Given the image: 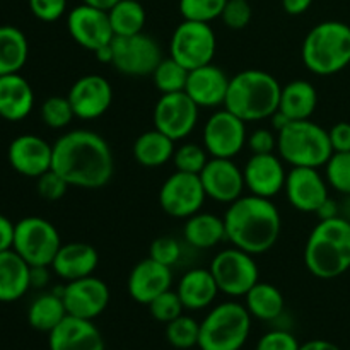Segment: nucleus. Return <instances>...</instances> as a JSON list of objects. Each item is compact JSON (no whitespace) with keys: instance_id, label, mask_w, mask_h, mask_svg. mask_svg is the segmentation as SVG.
I'll return each mask as SVG.
<instances>
[{"instance_id":"nucleus-1","label":"nucleus","mask_w":350,"mask_h":350,"mask_svg":"<svg viewBox=\"0 0 350 350\" xmlns=\"http://www.w3.org/2000/svg\"><path fill=\"white\" fill-rule=\"evenodd\" d=\"M51 170L70 187L99 190L115 174V157L105 137L92 130H72L55 140Z\"/></svg>"},{"instance_id":"nucleus-2","label":"nucleus","mask_w":350,"mask_h":350,"mask_svg":"<svg viewBox=\"0 0 350 350\" xmlns=\"http://www.w3.org/2000/svg\"><path fill=\"white\" fill-rule=\"evenodd\" d=\"M226 238L232 246L252 253H267L279 241L282 219L270 198L243 195L229 204L224 214Z\"/></svg>"},{"instance_id":"nucleus-3","label":"nucleus","mask_w":350,"mask_h":350,"mask_svg":"<svg viewBox=\"0 0 350 350\" xmlns=\"http://www.w3.org/2000/svg\"><path fill=\"white\" fill-rule=\"evenodd\" d=\"M304 265L318 279H335L350 270V221L334 217L320 221L304 246Z\"/></svg>"},{"instance_id":"nucleus-4","label":"nucleus","mask_w":350,"mask_h":350,"mask_svg":"<svg viewBox=\"0 0 350 350\" xmlns=\"http://www.w3.org/2000/svg\"><path fill=\"white\" fill-rule=\"evenodd\" d=\"M280 91L282 85L272 74L248 68L231 77L224 108L246 123L267 120L279 109Z\"/></svg>"},{"instance_id":"nucleus-5","label":"nucleus","mask_w":350,"mask_h":350,"mask_svg":"<svg viewBox=\"0 0 350 350\" xmlns=\"http://www.w3.org/2000/svg\"><path fill=\"white\" fill-rule=\"evenodd\" d=\"M304 67L314 75H334L350 65V26L325 21L306 34L301 48Z\"/></svg>"},{"instance_id":"nucleus-6","label":"nucleus","mask_w":350,"mask_h":350,"mask_svg":"<svg viewBox=\"0 0 350 350\" xmlns=\"http://www.w3.org/2000/svg\"><path fill=\"white\" fill-rule=\"evenodd\" d=\"M277 152L293 167H321L334 154L328 130L311 120H297L277 132Z\"/></svg>"},{"instance_id":"nucleus-7","label":"nucleus","mask_w":350,"mask_h":350,"mask_svg":"<svg viewBox=\"0 0 350 350\" xmlns=\"http://www.w3.org/2000/svg\"><path fill=\"white\" fill-rule=\"evenodd\" d=\"M252 332V314L245 304L226 301L212 308L200 323V350H241Z\"/></svg>"},{"instance_id":"nucleus-8","label":"nucleus","mask_w":350,"mask_h":350,"mask_svg":"<svg viewBox=\"0 0 350 350\" xmlns=\"http://www.w3.org/2000/svg\"><path fill=\"white\" fill-rule=\"evenodd\" d=\"M60 246V232L43 217H24L14 228L12 250L31 267H51Z\"/></svg>"},{"instance_id":"nucleus-9","label":"nucleus","mask_w":350,"mask_h":350,"mask_svg":"<svg viewBox=\"0 0 350 350\" xmlns=\"http://www.w3.org/2000/svg\"><path fill=\"white\" fill-rule=\"evenodd\" d=\"M211 272L226 296L245 297L260 280V269L252 253L236 246L219 252L211 262Z\"/></svg>"},{"instance_id":"nucleus-10","label":"nucleus","mask_w":350,"mask_h":350,"mask_svg":"<svg viewBox=\"0 0 350 350\" xmlns=\"http://www.w3.org/2000/svg\"><path fill=\"white\" fill-rule=\"evenodd\" d=\"M217 51V38L208 23L187 21L178 24L170 41V57L188 70L212 64Z\"/></svg>"},{"instance_id":"nucleus-11","label":"nucleus","mask_w":350,"mask_h":350,"mask_svg":"<svg viewBox=\"0 0 350 350\" xmlns=\"http://www.w3.org/2000/svg\"><path fill=\"white\" fill-rule=\"evenodd\" d=\"M111 51L113 68L129 77L152 75L159 62L164 58L159 43L146 33L133 34V36H115L111 41Z\"/></svg>"},{"instance_id":"nucleus-12","label":"nucleus","mask_w":350,"mask_h":350,"mask_svg":"<svg viewBox=\"0 0 350 350\" xmlns=\"http://www.w3.org/2000/svg\"><path fill=\"white\" fill-rule=\"evenodd\" d=\"M207 195L198 174L176 171L164 180L159 190V205L170 217L185 219L202 211Z\"/></svg>"},{"instance_id":"nucleus-13","label":"nucleus","mask_w":350,"mask_h":350,"mask_svg":"<svg viewBox=\"0 0 350 350\" xmlns=\"http://www.w3.org/2000/svg\"><path fill=\"white\" fill-rule=\"evenodd\" d=\"M200 108L185 91L161 94L154 106V129L174 142L187 139L198 123Z\"/></svg>"},{"instance_id":"nucleus-14","label":"nucleus","mask_w":350,"mask_h":350,"mask_svg":"<svg viewBox=\"0 0 350 350\" xmlns=\"http://www.w3.org/2000/svg\"><path fill=\"white\" fill-rule=\"evenodd\" d=\"M246 122L229 109H217L204 126V147L211 157L232 159L246 146Z\"/></svg>"},{"instance_id":"nucleus-15","label":"nucleus","mask_w":350,"mask_h":350,"mask_svg":"<svg viewBox=\"0 0 350 350\" xmlns=\"http://www.w3.org/2000/svg\"><path fill=\"white\" fill-rule=\"evenodd\" d=\"M62 299L67 314L94 321L108 308L111 293L105 280L89 275L65 284Z\"/></svg>"},{"instance_id":"nucleus-16","label":"nucleus","mask_w":350,"mask_h":350,"mask_svg":"<svg viewBox=\"0 0 350 350\" xmlns=\"http://www.w3.org/2000/svg\"><path fill=\"white\" fill-rule=\"evenodd\" d=\"M67 29L72 40L79 46L94 53L98 48L109 44L115 38V33L109 24V17L106 10L96 7L81 5L74 7L67 16Z\"/></svg>"},{"instance_id":"nucleus-17","label":"nucleus","mask_w":350,"mask_h":350,"mask_svg":"<svg viewBox=\"0 0 350 350\" xmlns=\"http://www.w3.org/2000/svg\"><path fill=\"white\" fill-rule=\"evenodd\" d=\"M75 118L91 122L105 115L113 103V88L99 74L82 75L72 84L67 94Z\"/></svg>"},{"instance_id":"nucleus-18","label":"nucleus","mask_w":350,"mask_h":350,"mask_svg":"<svg viewBox=\"0 0 350 350\" xmlns=\"http://www.w3.org/2000/svg\"><path fill=\"white\" fill-rule=\"evenodd\" d=\"M198 176L204 185L207 198H212L219 204H232L243 197L246 188L243 170H239L232 159L211 157Z\"/></svg>"},{"instance_id":"nucleus-19","label":"nucleus","mask_w":350,"mask_h":350,"mask_svg":"<svg viewBox=\"0 0 350 350\" xmlns=\"http://www.w3.org/2000/svg\"><path fill=\"white\" fill-rule=\"evenodd\" d=\"M284 190L289 204L296 211L306 214H314L317 208L330 197L327 178L320 174L317 167H293L287 173Z\"/></svg>"},{"instance_id":"nucleus-20","label":"nucleus","mask_w":350,"mask_h":350,"mask_svg":"<svg viewBox=\"0 0 350 350\" xmlns=\"http://www.w3.org/2000/svg\"><path fill=\"white\" fill-rule=\"evenodd\" d=\"M245 185L248 191L256 197L270 198L272 200L275 195L286 187V167L280 156L275 154H252L245 164Z\"/></svg>"},{"instance_id":"nucleus-21","label":"nucleus","mask_w":350,"mask_h":350,"mask_svg":"<svg viewBox=\"0 0 350 350\" xmlns=\"http://www.w3.org/2000/svg\"><path fill=\"white\" fill-rule=\"evenodd\" d=\"M7 156L14 171L26 178H38L51 170L53 146L41 137L26 133L10 142Z\"/></svg>"},{"instance_id":"nucleus-22","label":"nucleus","mask_w":350,"mask_h":350,"mask_svg":"<svg viewBox=\"0 0 350 350\" xmlns=\"http://www.w3.org/2000/svg\"><path fill=\"white\" fill-rule=\"evenodd\" d=\"M173 286V269L156 262L150 256L140 260L132 269L126 282L130 297L135 303L146 304L152 303L157 296L171 289Z\"/></svg>"},{"instance_id":"nucleus-23","label":"nucleus","mask_w":350,"mask_h":350,"mask_svg":"<svg viewBox=\"0 0 350 350\" xmlns=\"http://www.w3.org/2000/svg\"><path fill=\"white\" fill-rule=\"evenodd\" d=\"M50 350H105L101 332L92 320L67 317L48 334Z\"/></svg>"},{"instance_id":"nucleus-24","label":"nucleus","mask_w":350,"mask_h":350,"mask_svg":"<svg viewBox=\"0 0 350 350\" xmlns=\"http://www.w3.org/2000/svg\"><path fill=\"white\" fill-rule=\"evenodd\" d=\"M229 82L231 77L221 67L208 64L190 70L185 92L197 103L198 108H217L224 106Z\"/></svg>"},{"instance_id":"nucleus-25","label":"nucleus","mask_w":350,"mask_h":350,"mask_svg":"<svg viewBox=\"0 0 350 350\" xmlns=\"http://www.w3.org/2000/svg\"><path fill=\"white\" fill-rule=\"evenodd\" d=\"M99 255L98 250L89 243L72 241L64 245L62 243L57 256H55L51 269L65 282L89 277L98 269Z\"/></svg>"},{"instance_id":"nucleus-26","label":"nucleus","mask_w":350,"mask_h":350,"mask_svg":"<svg viewBox=\"0 0 350 350\" xmlns=\"http://www.w3.org/2000/svg\"><path fill=\"white\" fill-rule=\"evenodd\" d=\"M34 106V92L21 74L0 75V118L21 122Z\"/></svg>"},{"instance_id":"nucleus-27","label":"nucleus","mask_w":350,"mask_h":350,"mask_svg":"<svg viewBox=\"0 0 350 350\" xmlns=\"http://www.w3.org/2000/svg\"><path fill=\"white\" fill-rule=\"evenodd\" d=\"M176 293L185 310L200 311L211 306L221 291L211 269H191L183 273L178 282Z\"/></svg>"},{"instance_id":"nucleus-28","label":"nucleus","mask_w":350,"mask_h":350,"mask_svg":"<svg viewBox=\"0 0 350 350\" xmlns=\"http://www.w3.org/2000/svg\"><path fill=\"white\" fill-rule=\"evenodd\" d=\"M31 287V265L12 248L0 252V303L21 299Z\"/></svg>"},{"instance_id":"nucleus-29","label":"nucleus","mask_w":350,"mask_h":350,"mask_svg":"<svg viewBox=\"0 0 350 350\" xmlns=\"http://www.w3.org/2000/svg\"><path fill=\"white\" fill-rule=\"evenodd\" d=\"M183 238L185 243L195 250L215 248L224 239H228L224 217H217L211 212H197L185 222Z\"/></svg>"},{"instance_id":"nucleus-30","label":"nucleus","mask_w":350,"mask_h":350,"mask_svg":"<svg viewBox=\"0 0 350 350\" xmlns=\"http://www.w3.org/2000/svg\"><path fill=\"white\" fill-rule=\"evenodd\" d=\"M318 106V92L311 82L296 81L282 85L279 101V111H282L293 122L297 120H310Z\"/></svg>"},{"instance_id":"nucleus-31","label":"nucleus","mask_w":350,"mask_h":350,"mask_svg":"<svg viewBox=\"0 0 350 350\" xmlns=\"http://www.w3.org/2000/svg\"><path fill=\"white\" fill-rule=\"evenodd\" d=\"M174 140L157 129L140 133L133 142V157L144 167H161L173 161Z\"/></svg>"},{"instance_id":"nucleus-32","label":"nucleus","mask_w":350,"mask_h":350,"mask_svg":"<svg viewBox=\"0 0 350 350\" xmlns=\"http://www.w3.org/2000/svg\"><path fill=\"white\" fill-rule=\"evenodd\" d=\"M29 44L19 27L0 26V75L19 74L27 62Z\"/></svg>"},{"instance_id":"nucleus-33","label":"nucleus","mask_w":350,"mask_h":350,"mask_svg":"<svg viewBox=\"0 0 350 350\" xmlns=\"http://www.w3.org/2000/svg\"><path fill=\"white\" fill-rule=\"evenodd\" d=\"M245 306L252 318L262 321H273L282 317L286 301L282 293L269 282H256L245 296Z\"/></svg>"},{"instance_id":"nucleus-34","label":"nucleus","mask_w":350,"mask_h":350,"mask_svg":"<svg viewBox=\"0 0 350 350\" xmlns=\"http://www.w3.org/2000/svg\"><path fill=\"white\" fill-rule=\"evenodd\" d=\"M65 317H67V310H65L62 294H58L57 291L40 294L27 310V321L31 327L44 334H50L57 325L62 323Z\"/></svg>"},{"instance_id":"nucleus-35","label":"nucleus","mask_w":350,"mask_h":350,"mask_svg":"<svg viewBox=\"0 0 350 350\" xmlns=\"http://www.w3.org/2000/svg\"><path fill=\"white\" fill-rule=\"evenodd\" d=\"M109 24L115 36H133L144 31L146 9L137 0H120L108 10Z\"/></svg>"},{"instance_id":"nucleus-36","label":"nucleus","mask_w":350,"mask_h":350,"mask_svg":"<svg viewBox=\"0 0 350 350\" xmlns=\"http://www.w3.org/2000/svg\"><path fill=\"white\" fill-rule=\"evenodd\" d=\"M188 74L190 70L183 65L178 64L174 58L167 57L159 62L156 70L152 72V81L161 94H171V92H181L187 88Z\"/></svg>"},{"instance_id":"nucleus-37","label":"nucleus","mask_w":350,"mask_h":350,"mask_svg":"<svg viewBox=\"0 0 350 350\" xmlns=\"http://www.w3.org/2000/svg\"><path fill=\"white\" fill-rule=\"evenodd\" d=\"M166 338L171 347L178 350H191L198 347L200 340V323L193 318L181 314L166 325Z\"/></svg>"},{"instance_id":"nucleus-38","label":"nucleus","mask_w":350,"mask_h":350,"mask_svg":"<svg viewBox=\"0 0 350 350\" xmlns=\"http://www.w3.org/2000/svg\"><path fill=\"white\" fill-rule=\"evenodd\" d=\"M75 118L74 109L67 96H51L41 105V120L53 130L65 129Z\"/></svg>"},{"instance_id":"nucleus-39","label":"nucleus","mask_w":350,"mask_h":350,"mask_svg":"<svg viewBox=\"0 0 350 350\" xmlns=\"http://www.w3.org/2000/svg\"><path fill=\"white\" fill-rule=\"evenodd\" d=\"M328 187L344 197H350V152H334L325 164Z\"/></svg>"},{"instance_id":"nucleus-40","label":"nucleus","mask_w":350,"mask_h":350,"mask_svg":"<svg viewBox=\"0 0 350 350\" xmlns=\"http://www.w3.org/2000/svg\"><path fill=\"white\" fill-rule=\"evenodd\" d=\"M208 152L204 146H198L195 142L183 144L174 150L173 164L176 171L190 174H200L205 164L208 163Z\"/></svg>"},{"instance_id":"nucleus-41","label":"nucleus","mask_w":350,"mask_h":350,"mask_svg":"<svg viewBox=\"0 0 350 350\" xmlns=\"http://www.w3.org/2000/svg\"><path fill=\"white\" fill-rule=\"evenodd\" d=\"M228 0H180V14L187 21L208 23L221 17Z\"/></svg>"},{"instance_id":"nucleus-42","label":"nucleus","mask_w":350,"mask_h":350,"mask_svg":"<svg viewBox=\"0 0 350 350\" xmlns=\"http://www.w3.org/2000/svg\"><path fill=\"white\" fill-rule=\"evenodd\" d=\"M149 311L152 314V318L159 323L167 325L170 321L176 320L178 317H181L185 311L183 303H181L180 296H178L176 291H166L161 296H157L152 303H149Z\"/></svg>"},{"instance_id":"nucleus-43","label":"nucleus","mask_w":350,"mask_h":350,"mask_svg":"<svg viewBox=\"0 0 350 350\" xmlns=\"http://www.w3.org/2000/svg\"><path fill=\"white\" fill-rule=\"evenodd\" d=\"M149 256L173 269L174 265L180 263L181 256H183V248H181V243L173 236H159L150 243Z\"/></svg>"},{"instance_id":"nucleus-44","label":"nucleus","mask_w":350,"mask_h":350,"mask_svg":"<svg viewBox=\"0 0 350 350\" xmlns=\"http://www.w3.org/2000/svg\"><path fill=\"white\" fill-rule=\"evenodd\" d=\"M68 188H70V185L53 170L46 171V173L36 178L38 195L46 202L62 200L65 197V193H67Z\"/></svg>"},{"instance_id":"nucleus-45","label":"nucleus","mask_w":350,"mask_h":350,"mask_svg":"<svg viewBox=\"0 0 350 350\" xmlns=\"http://www.w3.org/2000/svg\"><path fill=\"white\" fill-rule=\"evenodd\" d=\"M252 5L248 3V0H228L221 14V19L229 29H245L252 21Z\"/></svg>"},{"instance_id":"nucleus-46","label":"nucleus","mask_w":350,"mask_h":350,"mask_svg":"<svg viewBox=\"0 0 350 350\" xmlns=\"http://www.w3.org/2000/svg\"><path fill=\"white\" fill-rule=\"evenodd\" d=\"M29 9L36 19L55 23L67 10V0H29Z\"/></svg>"},{"instance_id":"nucleus-47","label":"nucleus","mask_w":350,"mask_h":350,"mask_svg":"<svg viewBox=\"0 0 350 350\" xmlns=\"http://www.w3.org/2000/svg\"><path fill=\"white\" fill-rule=\"evenodd\" d=\"M301 344L291 332L272 330L258 340L256 350H299Z\"/></svg>"},{"instance_id":"nucleus-48","label":"nucleus","mask_w":350,"mask_h":350,"mask_svg":"<svg viewBox=\"0 0 350 350\" xmlns=\"http://www.w3.org/2000/svg\"><path fill=\"white\" fill-rule=\"evenodd\" d=\"M246 146L252 154H272L277 149V132L269 129H256L248 135Z\"/></svg>"},{"instance_id":"nucleus-49","label":"nucleus","mask_w":350,"mask_h":350,"mask_svg":"<svg viewBox=\"0 0 350 350\" xmlns=\"http://www.w3.org/2000/svg\"><path fill=\"white\" fill-rule=\"evenodd\" d=\"M334 152H350V123L338 122L328 130Z\"/></svg>"},{"instance_id":"nucleus-50","label":"nucleus","mask_w":350,"mask_h":350,"mask_svg":"<svg viewBox=\"0 0 350 350\" xmlns=\"http://www.w3.org/2000/svg\"><path fill=\"white\" fill-rule=\"evenodd\" d=\"M14 228H16V224H12L10 219L0 214V252H5V250L12 248Z\"/></svg>"},{"instance_id":"nucleus-51","label":"nucleus","mask_w":350,"mask_h":350,"mask_svg":"<svg viewBox=\"0 0 350 350\" xmlns=\"http://www.w3.org/2000/svg\"><path fill=\"white\" fill-rule=\"evenodd\" d=\"M314 214H317V217L320 219V221L340 217V205H338L337 200H334V198L328 197L327 200H325L323 204L317 208V212H314Z\"/></svg>"},{"instance_id":"nucleus-52","label":"nucleus","mask_w":350,"mask_h":350,"mask_svg":"<svg viewBox=\"0 0 350 350\" xmlns=\"http://www.w3.org/2000/svg\"><path fill=\"white\" fill-rule=\"evenodd\" d=\"M313 0H282V7L291 16H301L311 7Z\"/></svg>"},{"instance_id":"nucleus-53","label":"nucleus","mask_w":350,"mask_h":350,"mask_svg":"<svg viewBox=\"0 0 350 350\" xmlns=\"http://www.w3.org/2000/svg\"><path fill=\"white\" fill-rule=\"evenodd\" d=\"M50 267H31V287H44L50 282Z\"/></svg>"},{"instance_id":"nucleus-54","label":"nucleus","mask_w":350,"mask_h":350,"mask_svg":"<svg viewBox=\"0 0 350 350\" xmlns=\"http://www.w3.org/2000/svg\"><path fill=\"white\" fill-rule=\"evenodd\" d=\"M299 350H342L338 345H335L334 342L321 340V338H317V340H310L306 344H301Z\"/></svg>"},{"instance_id":"nucleus-55","label":"nucleus","mask_w":350,"mask_h":350,"mask_svg":"<svg viewBox=\"0 0 350 350\" xmlns=\"http://www.w3.org/2000/svg\"><path fill=\"white\" fill-rule=\"evenodd\" d=\"M270 120H272L273 132H280V130H282L284 126H287V125H289L291 122H293V120L287 118V116L284 115L282 111H279V109H277V111L273 113L272 116H270Z\"/></svg>"},{"instance_id":"nucleus-56","label":"nucleus","mask_w":350,"mask_h":350,"mask_svg":"<svg viewBox=\"0 0 350 350\" xmlns=\"http://www.w3.org/2000/svg\"><path fill=\"white\" fill-rule=\"evenodd\" d=\"M94 57H96V60L101 62V64H109V65H111V60H113L111 43L105 44V46H101V48H98V50L94 51Z\"/></svg>"},{"instance_id":"nucleus-57","label":"nucleus","mask_w":350,"mask_h":350,"mask_svg":"<svg viewBox=\"0 0 350 350\" xmlns=\"http://www.w3.org/2000/svg\"><path fill=\"white\" fill-rule=\"evenodd\" d=\"M118 2L120 0H82V3H85V5L96 7V9L106 10V12H108L113 5H116Z\"/></svg>"}]
</instances>
